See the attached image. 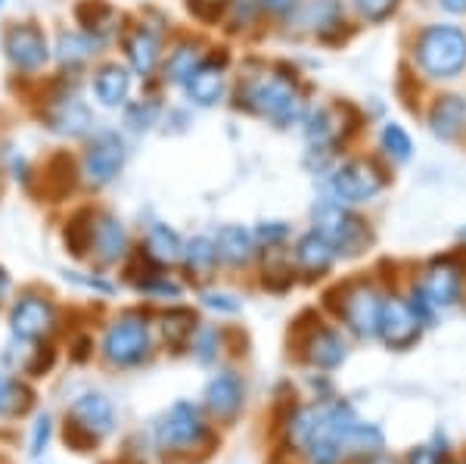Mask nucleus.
Wrapping results in <instances>:
<instances>
[{
    "instance_id": "nucleus-1",
    "label": "nucleus",
    "mask_w": 466,
    "mask_h": 464,
    "mask_svg": "<svg viewBox=\"0 0 466 464\" xmlns=\"http://www.w3.org/2000/svg\"><path fill=\"white\" fill-rule=\"evenodd\" d=\"M239 97L246 100V107L258 116L270 119L277 129H289L292 122L302 119V97H299L296 85L289 78H280V75H258V78H249L243 85Z\"/></svg>"
},
{
    "instance_id": "nucleus-2",
    "label": "nucleus",
    "mask_w": 466,
    "mask_h": 464,
    "mask_svg": "<svg viewBox=\"0 0 466 464\" xmlns=\"http://www.w3.org/2000/svg\"><path fill=\"white\" fill-rule=\"evenodd\" d=\"M0 50H4L10 69L19 75L44 72L54 59V44H50L47 32L32 19L10 22L0 35Z\"/></svg>"
},
{
    "instance_id": "nucleus-3",
    "label": "nucleus",
    "mask_w": 466,
    "mask_h": 464,
    "mask_svg": "<svg viewBox=\"0 0 466 464\" xmlns=\"http://www.w3.org/2000/svg\"><path fill=\"white\" fill-rule=\"evenodd\" d=\"M417 59L432 78H457L466 66V35L454 26H432L420 35Z\"/></svg>"
},
{
    "instance_id": "nucleus-4",
    "label": "nucleus",
    "mask_w": 466,
    "mask_h": 464,
    "mask_svg": "<svg viewBox=\"0 0 466 464\" xmlns=\"http://www.w3.org/2000/svg\"><path fill=\"white\" fill-rule=\"evenodd\" d=\"M37 119L56 138H87L90 129H94V112L69 85H59L44 94V107L37 112Z\"/></svg>"
},
{
    "instance_id": "nucleus-5",
    "label": "nucleus",
    "mask_w": 466,
    "mask_h": 464,
    "mask_svg": "<svg viewBox=\"0 0 466 464\" xmlns=\"http://www.w3.org/2000/svg\"><path fill=\"white\" fill-rule=\"evenodd\" d=\"M127 162V147L125 138L118 131H96L94 138H87L85 156H81V181L94 191L106 187L122 175Z\"/></svg>"
},
{
    "instance_id": "nucleus-6",
    "label": "nucleus",
    "mask_w": 466,
    "mask_h": 464,
    "mask_svg": "<svg viewBox=\"0 0 466 464\" xmlns=\"http://www.w3.org/2000/svg\"><path fill=\"white\" fill-rule=\"evenodd\" d=\"M149 353V327L140 315H122L112 321L103 336V356L116 365H137Z\"/></svg>"
},
{
    "instance_id": "nucleus-7",
    "label": "nucleus",
    "mask_w": 466,
    "mask_h": 464,
    "mask_svg": "<svg viewBox=\"0 0 466 464\" xmlns=\"http://www.w3.org/2000/svg\"><path fill=\"white\" fill-rule=\"evenodd\" d=\"M314 231H318L323 241L333 243V250H349V253H358V246L367 237L364 222L355 219L351 212H345L339 203H320L314 209Z\"/></svg>"
},
{
    "instance_id": "nucleus-8",
    "label": "nucleus",
    "mask_w": 466,
    "mask_h": 464,
    "mask_svg": "<svg viewBox=\"0 0 466 464\" xmlns=\"http://www.w3.org/2000/svg\"><path fill=\"white\" fill-rule=\"evenodd\" d=\"M87 250L100 265L125 259L127 231L125 224L109 212H87Z\"/></svg>"
},
{
    "instance_id": "nucleus-9",
    "label": "nucleus",
    "mask_w": 466,
    "mask_h": 464,
    "mask_svg": "<svg viewBox=\"0 0 466 464\" xmlns=\"http://www.w3.org/2000/svg\"><path fill=\"white\" fill-rule=\"evenodd\" d=\"M333 193L339 203H349V206H358V203H367L373 200L377 193L382 191V178L380 171L370 166V162H345L342 169H336L333 175Z\"/></svg>"
},
{
    "instance_id": "nucleus-10",
    "label": "nucleus",
    "mask_w": 466,
    "mask_h": 464,
    "mask_svg": "<svg viewBox=\"0 0 466 464\" xmlns=\"http://www.w3.org/2000/svg\"><path fill=\"white\" fill-rule=\"evenodd\" d=\"M10 327L19 340L25 343H35V340H44L50 331L56 327V309L50 299L44 296H22L10 312Z\"/></svg>"
},
{
    "instance_id": "nucleus-11",
    "label": "nucleus",
    "mask_w": 466,
    "mask_h": 464,
    "mask_svg": "<svg viewBox=\"0 0 466 464\" xmlns=\"http://www.w3.org/2000/svg\"><path fill=\"white\" fill-rule=\"evenodd\" d=\"M382 303H386V299H380L377 290L367 287V284H358V287L345 290L339 312H342L345 325L358 336H370V334H380Z\"/></svg>"
},
{
    "instance_id": "nucleus-12",
    "label": "nucleus",
    "mask_w": 466,
    "mask_h": 464,
    "mask_svg": "<svg viewBox=\"0 0 466 464\" xmlns=\"http://www.w3.org/2000/svg\"><path fill=\"white\" fill-rule=\"evenodd\" d=\"M90 88H94V97L100 107L106 109H122L131 103V69L122 63H103L94 69V78H90Z\"/></svg>"
},
{
    "instance_id": "nucleus-13",
    "label": "nucleus",
    "mask_w": 466,
    "mask_h": 464,
    "mask_svg": "<svg viewBox=\"0 0 466 464\" xmlns=\"http://www.w3.org/2000/svg\"><path fill=\"white\" fill-rule=\"evenodd\" d=\"M202 433H206V424H202L199 411L190 402H177L159 424V443L165 449H187L199 443Z\"/></svg>"
},
{
    "instance_id": "nucleus-14",
    "label": "nucleus",
    "mask_w": 466,
    "mask_h": 464,
    "mask_svg": "<svg viewBox=\"0 0 466 464\" xmlns=\"http://www.w3.org/2000/svg\"><path fill=\"white\" fill-rule=\"evenodd\" d=\"M122 47H125V57H127V63H131L134 75L149 78V75L159 69V63H162V37L156 35L149 26H134L131 32L125 35Z\"/></svg>"
},
{
    "instance_id": "nucleus-15",
    "label": "nucleus",
    "mask_w": 466,
    "mask_h": 464,
    "mask_svg": "<svg viewBox=\"0 0 466 464\" xmlns=\"http://www.w3.org/2000/svg\"><path fill=\"white\" fill-rule=\"evenodd\" d=\"M184 91L193 107H218L224 100V91H228V72H224V66H218V59H202L199 69L187 78Z\"/></svg>"
},
{
    "instance_id": "nucleus-16",
    "label": "nucleus",
    "mask_w": 466,
    "mask_h": 464,
    "mask_svg": "<svg viewBox=\"0 0 466 464\" xmlns=\"http://www.w3.org/2000/svg\"><path fill=\"white\" fill-rule=\"evenodd\" d=\"M420 321L410 312V305H404L401 299H386L382 303V315H380V334L389 346L404 349L417 340Z\"/></svg>"
},
{
    "instance_id": "nucleus-17",
    "label": "nucleus",
    "mask_w": 466,
    "mask_h": 464,
    "mask_svg": "<svg viewBox=\"0 0 466 464\" xmlns=\"http://www.w3.org/2000/svg\"><path fill=\"white\" fill-rule=\"evenodd\" d=\"M100 37L81 32V28H63L54 41V59L63 69H78L100 54Z\"/></svg>"
},
{
    "instance_id": "nucleus-18",
    "label": "nucleus",
    "mask_w": 466,
    "mask_h": 464,
    "mask_svg": "<svg viewBox=\"0 0 466 464\" xmlns=\"http://www.w3.org/2000/svg\"><path fill=\"white\" fill-rule=\"evenodd\" d=\"M72 421L75 430H85L90 439H96V437H106L112 424H116V418H112L109 399H103L100 393H85L72 406Z\"/></svg>"
},
{
    "instance_id": "nucleus-19",
    "label": "nucleus",
    "mask_w": 466,
    "mask_h": 464,
    "mask_svg": "<svg viewBox=\"0 0 466 464\" xmlns=\"http://www.w3.org/2000/svg\"><path fill=\"white\" fill-rule=\"evenodd\" d=\"M206 406L212 408V415H218V418L237 415L239 406H243V380H239L233 371L218 374L206 390Z\"/></svg>"
},
{
    "instance_id": "nucleus-20",
    "label": "nucleus",
    "mask_w": 466,
    "mask_h": 464,
    "mask_svg": "<svg viewBox=\"0 0 466 464\" xmlns=\"http://www.w3.org/2000/svg\"><path fill=\"white\" fill-rule=\"evenodd\" d=\"M202 59H206V54H202L197 41H180L162 63V81L165 85H187V78L199 69Z\"/></svg>"
},
{
    "instance_id": "nucleus-21",
    "label": "nucleus",
    "mask_w": 466,
    "mask_h": 464,
    "mask_svg": "<svg viewBox=\"0 0 466 464\" xmlns=\"http://www.w3.org/2000/svg\"><path fill=\"white\" fill-rule=\"evenodd\" d=\"M430 125H432L435 138H441V140L457 138L461 129L466 125V100L463 97H457V94L439 97L432 112H430Z\"/></svg>"
},
{
    "instance_id": "nucleus-22",
    "label": "nucleus",
    "mask_w": 466,
    "mask_h": 464,
    "mask_svg": "<svg viewBox=\"0 0 466 464\" xmlns=\"http://www.w3.org/2000/svg\"><path fill=\"white\" fill-rule=\"evenodd\" d=\"M423 290H426V296L432 299V305H441V309L454 305L457 296H461V268H457L454 262H439V265H432Z\"/></svg>"
},
{
    "instance_id": "nucleus-23",
    "label": "nucleus",
    "mask_w": 466,
    "mask_h": 464,
    "mask_svg": "<svg viewBox=\"0 0 466 464\" xmlns=\"http://www.w3.org/2000/svg\"><path fill=\"white\" fill-rule=\"evenodd\" d=\"M215 246H218V259L230 262V265H243L255 253V234L246 231L243 224H224L215 237Z\"/></svg>"
},
{
    "instance_id": "nucleus-24",
    "label": "nucleus",
    "mask_w": 466,
    "mask_h": 464,
    "mask_svg": "<svg viewBox=\"0 0 466 464\" xmlns=\"http://www.w3.org/2000/svg\"><path fill=\"white\" fill-rule=\"evenodd\" d=\"M333 259H336L333 243L323 241L318 231H314V234H305L302 241L296 243V265L308 274L327 272V268L333 265Z\"/></svg>"
},
{
    "instance_id": "nucleus-25",
    "label": "nucleus",
    "mask_w": 466,
    "mask_h": 464,
    "mask_svg": "<svg viewBox=\"0 0 466 464\" xmlns=\"http://www.w3.org/2000/svg\"><path fill=\"white\" fill-rule=\"evenodd\" d=\"M147 256L159 265H175L184 256V241L177 237V231H171L168 224H153L147 231Z\"/></svg>"
},
{
    "instance_id": "nucleus-26",
    "label": "nucleus",
    "mask_w": 466,
    "mask_h": 464,
    "mask_svg": "<svg viewBox=\"0 0 466 464\" xmlns=\"http://www.w3.org/2000/svg\"><path fill=\"white\" fill-rule=\"evenodd\" d=\"M75 19H78L81 32L103 41V35L116 26V10H112L106 0H81V4L75 6Z\"/></svg>"
},
{
    "instance_id": "nucleus-27",
    "label": "nucleus",
    "mask_w": 466,
    "mask_h": 464,
    "mask_svg": "<svg viewBox=\"0 0 466 464\" xmlns=\"http://www.w3.org/2000/svg\"><path fill=\"white\" fill-rule=\"evenodd\" d=\"M180 262L187 265V272L197 274V278H208L218 262V246L212 237H193L190 243H184V256Z\"/></svg>"
},
{
    "instance_id": "nucleus-28",
    "label": "nucleus",
    "mask_w": 466,
    "mask_h": 464,
    "mask_svg": "<svg viewBox=\"0 0 466 464\" xmlns=\"http://www.w3.org/2000/svg\"><path fill=\"white\" fill-rule=\"evenodd\" d=\"M308 358H311L318 368H336L345 358V343L339 334L333 331H318L308 343Z\"/></svg>"
},
{
    "instance_id": "nucleus-29",
    "label": "nucleus",
    "mask_w": 466,
    "mask_h": 464,
    "mask_svg": "<svg viewBox=\"0 0 466 464\" xmlns=\"http://www.w3.org/2000/svg\"><path fill=\"white\" fill-rule=\"evenodd\" d=\"M382 449V433L370 424H355L342 439V452H351V455H377Z\"/></svg>"
},
{
    "instance_id": "nucleus-30",
    "label": "nucleus",
    "mask_w": 466,
    "mask_h": 464,
    "mask_svg": "<svg viewBox=\"0 0 466 464\" xmlns=\"http://www.w3.org/2000/svg\"><path fill=\"white\" fill-rule=\"evenodd\" d=\"M162 327H165V336H168L175 346H180V343L190 340L193 331H197V318H193V312H187V309H175L162 318Z\"/></svg>"
},
{
    "instance_id": "nucleus-31",
    "label": "nucleus",
    "mask_w": 466,
    "mask_h": 464,
    "mask_svg": "<svg viewBox=\"0 0 466 464\" xmlns=\"http://www.w3.org/2000/svg\"><path fill=\"white\" fill-rule=\"evenodd\" d=\"M380 140H382V150H386V153L392 156V160H398V162L410 160V150H413V144H410L408 131H404L401 125L389 122L386 129H382Z\"/></svg>"
},
{
    "instance_id": "nucleus-32",
    "label": "nucleus",
    "mask_w": 466,
    "mask_h": 464,
    "mask_svg": "<svg viewBox=\"0 0 466 464\" xmlns=\"http://www.w3.org/2000/svg\"><path fill=\"white\" fill-rule=\"evenodd\" d=\"M159 103L153 100H137V103H127V112H125V122L131 131H149L159 119Z\"/></svg>"
},
{
    "instance_id": "nucleus-33",
    "label": "nucleus",
    "mask_w": 466,
    "mask_h": 464,
    "mask_svg": "<svg viewBox=\"0 0 466 464\" xmlns=\"http://www.w3.org/2000/svg\"><path fill=\"white\" fill-rule=\"evenodd\" d=\"M287 237H289V228L283 222H265L258 231H255V241L265 243L268 250H277V246L287 241Z\"/></svg>"
},
{
    "instance_id": "nucleus-34",
    "label": "nucleus",
    "mask_w": 466,
    "mask_h": 464,
    "mask_svg": "<svg viewBox=\"0 0 466 464\" xmlns=\"http://www.w3.org/2000/svg\"><path fill=\"white\" fill-rule=\"evenodd\" d=\"M137 290H140V294H149V296H171V299L180 296L177 284H171L168 278H159V274H153L149 281H140Z\"/></svg>"
},
{
    "instance_id": "nucleus-35",
    "label": "nucleus",
    "mask_w": 466,
    "mask_h": 464,
    "mask_svg": "<svg viewBox=\"0 0 466 464\" xmlns=\"http://www.w3.org/2000/svg\"><path fill=\"white\" fill-rule=\"evenodd\" d=\"M395 4L398 0H358V10L370 22H382L386 16H392Z\"/></svg>"
},
{
    "instance_id": "nucleus-36",
    "label": "nucleus",
    "mask_w": 466,
    "mask_h": 464,
    "mask_svg": "<svg viewBox=\"0 0 466 464\" xmlns=\"http://www.w3.org/2000/svg\"><path fill=\"white\" fill-rule=\"evenodd\" d=\"M22 390L16 384H10V380L4 377V374H0V411H13L19 406L16 402V396H19Z\"/></svg>"
},
{
    "instance_id": "nucleus-37",
    "label": "nucleus",
    "mask_w": 466,
    "mask_h": 464,
    "mask_svg": "<svg viewBox=\"0 0 466 464\" xmlns=\"http://www.w3.org/2000/svg\"><path fill=\"white\" fill-rule=\"evenodd\" d=\"M206 305H212V309H221V312H237L239 309V299L230 296V294H206Z\"/></svg>"
},
{
    "instance_id": "nucleus-38",
    "label": "nucleus",
    "mask_w": 466,
    "mask_h": 464,
    "mask_svg": "<svg viewBox=\"0 0 466 464\" xmlns=\"http://www.w3.org/2000/svg\"><path fill=\"white\" fill-rule=\"evenodd\" d=\"M47 437H50V418L44 415V418H37V424H35V443H32L35 455L41 452V446L47 443Z\"/></svg>"
},
{
    "instance_id": "nucleus-39",
    "label": "nucleus",
    "mask_w": 466,
    "mask_h": 464,
    "mask_svg": "<svg viewBox=\"0 0 466 464\" xmlns=\"http://www.w3.org/2000/svg\"><path fill=\"white\" fill-rule=\"evenodd\" d=\"M408 464H439V455H435L432 449H417Z\"/></svg>"
},
{
    "instance_id": "nucleus-40",
    "label": "nucleus",
    "mask_w": 466,
    "mask_h": 464,
    "mask_svg": "<svg viewBox=\"0 0 466 464\" xmlns=\"http://www.w3.org/2000/svg\"><path fill=\"white\" fill-rule=\"evenodd\" d=\"M261 4V10H268V13H287L296 0H258Z\"/></svg>"
},
{
    "instance_id": "nucleus-41",
    "label": "nucleus",
    "mask_w": 466,
    "mask_h": 464,
    "mask_svg": "<svg viewBox=\"0 0 466 464\" xmlns=\"http://www.w3.org/2000/svg\"><path fill=\"white\" fill-rule=\"evenodd\" d=\"M212 340H215V331H202V340H199V358L208 362L212 358Z\"/></svg>"
},
{
    "instance_id": "nucleus-42",
    "label": "nucleus",
    "mask_w": 466,
    "mask_h": 464,
    "mask_svg": "<svg viewBox=\"0 0 466 464\" xmlns=\"http://www.w3.org/2000/svg\"><path fill=\"white\" fill-rule=\"evenodd\" d=\"M448 13H466V0H439Z\"/></svg>"
},
{
    "instance_id": "nucleus-43",
    "label": "nucleus",
    "mask_w": 466,
    "mask_h": 464,
    "mask_svg": "<svg viewBox=\"0 0 466 464\" xmlns=\"http://www.w3.org/2000/svg\"><path fill=\"white\" fill-rule=\"evenodd\" d=\"M6 294H10V274H6V268L0 265V303H4Z\"/></svg>"
},
{
    "instance_id": "nucleus-44",
    "label": "nucleus",
    "mask_w": 466,
    "mask_h": 464,
    "mask_svg": "<svg viewBox=\"0 0 466 464\" xmlns=\"http://www.w3.org/2000/svg\"><path fill=\"white\" fill-rule=\"evenodd\" d=\"M367 464H392V461H389V459H382V455H373V459L367 461Z\"/></svg>"
},
{
    "instance_id": "nucleus-45",
    "label": "nucleus",
    "mask_w": 466,
    "mask_h": 464,
    "mask_svg": "<svg viewBox=\"0 0 466 464\" xmlns=\"http://www.w3.org/2000/svg\"><path fill=\"white\" fill-rule=\"evenodd\" d=\"M4 4H6V0H0V10H4Z\"/></svg>"
}]
</instances>
